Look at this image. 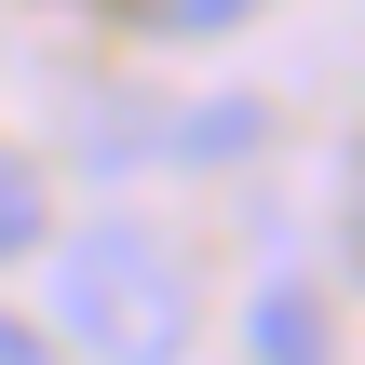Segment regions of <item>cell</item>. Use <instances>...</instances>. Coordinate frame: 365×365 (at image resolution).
I'll list each match as a JSON object with an SVG mask.
<instances>
[{
	"mask_svg": "<svg viewBox=\"0 0 365 365\" xmlns=\"http://www.w3.org/2000/svg\"><path fill=\"white\" fill-rule=\"evenodd\" d=\"M54 325L95 365H176L190 352V271H176V244L135 230V217L68 230L54 244Z\"/></svg>",
	"mask_w": 365,
	"mask_h": 365,
	"instance_id": "1",
	"label": "cell"
},
{
	"mask_svg": "<svg viewBox=\"0 0 365 365\" xmlns=\"http://www.w3.org/2000/svg\"><path fill=\"white\" fill-rule=\"evenodd\" d=\"M257 365H339V312H325V284H298V271L257 284Z\"/></svg>",
	"mask_w": 365,
	"mask_h": 365,
	"instance_id": "2",
	"label": "cell"
},
{
	"mask_svg": "<svg viewBox=\"0 0 365 365\" xmlns=\"http://www.w3.org/2000/svg\"><path fill=\"white\" fill-rule=\"evenodd\" d=\"M41 230H54V203H41V163H27V149H0V257H27Z\"/></svg>",
	"mask_w": 365,
	"mask_h": 365,
	"instance_id": "3",
	"label": "cell"
},
{
	"mask_svg": "<svg viewBox=\"0 0 365 365\" xmlns=\"http://www.w3.org/2000/svg\"><path fill=\"white\" fill-rule=\"evenodd\" d=\"M244 14H257V0H149V27H176V41H190V27H244Z\"/></svg>",
	"mask_w": 365,
	"mask_h": 365,
	"instance_id": "4",
	"label": "cell"
},
{
	"mask_svg": "<svg viewBox=\"0 0 365 365\" xmlns=\"http://www.w3.org/2000/svg\"><path fill=\"white\" fill-rule=\"evenodd\" d=\"M0 365H54V339H41L27 312H0Z\"/></svg>",
	"mask_w": 365,
	"mask_h": 365,
	"instance_id": "5",
	"label": "cell"
}]
</instances>
